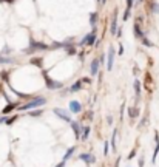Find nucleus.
Listing matches in <instances>:
<instances>
[{
  "label": "nucleus",
  "mask_w": 159,
  "mask_h": 167,
  "mask_svg": "<svg viewBox=\"0 0 159 167\" xmlns=\"http://www.w3.org/2000/svg\"><path fill=\"white\" fill-rule=\"evenodd\" d=\"M46 102V99L45 98H36L34 101H31V102H28V104H25V105H22L20 107V110H32V109H37V107H40V105H43Z\"/></svg>",
  "instance_id": "f257e3e1"
},
{
  "label": "nucleus",
  "mask_w": 159,
  "mask_h": 167,
  "mask_svg": "<svg viewBox=\"0 0 159 167\" xmlns=\"http://www.w3.org/2000/svg\"><path fill=\"white\" fill-rule=\"evenodd\" d=\"M54 115H57L60 119H63V121H67V122H73L71 121V116H70V113L67 110H63V109H54Z\"/></svg>",
  "instance_id": "f03ea898"
},
{
  "label": "nucleus",
  "mask_w": 159,
  "mask_h": 167,
  "mask_svg": "<svg viewBox=\"0 0 159 167\" xmlns=\"http://www.w3.org/2000/svg\"><path fill=\"white\" fill-rule=\"evenodd\" d=\"M94 40H96V30H93L91 34L85 36L84 39H82L80 45H91V44H94Z\"/></svg>",
  "instance_id": "7ed1b4c3"
},
{
  "label": "nucleus",
  "mask_w": 159,
  "mask_h": 167,
  "mask_svg": "<svg viewBox=\"0 0 159 167\" xmlns=\"http://www.w3.org/2000/svg\"><path fill=\"white\" fill-rule=\"evenodd\" d=\"M70 110L73 111V113H79V111L82 110L80 102H77V101H71V102H70Z\"/></svg>",
  "instance_id": "20e7f679"
},
{
  "label": "nucleus",
  "mask_w": 159,
  "mask_h": 167,
  "mask_svg": "<svg viewBox=\"0 0 159 167\" xmlns=\"http://www.w3.org/2000/svg\"><path fill=\"white\" fill-rule=\"evenodd\" d=\"M99 59H94V61L91 62V68H90V73L94 76V74H97V71H99Z\"/></svg>",
  "instance_id": "39448f33"
},
{
  "label": "nucleus",
  "mask_w": 159,
  "mask_h": 167,
  "mask_svg": "<svg viewBox=\"0 0 159 167\" xmlns=\"http://www.w3.org/2000/svg\"><path fill=\"white\" fill-rule=\"evenodd\" d=\"M113 59H114V48L113 47H110V50H108V70H113Z\"/></svg>",
  "instance_id": "423d86ee"
},
{
  "label": "nucleus",
  "mask_w": 159,
  "mask_h": 167,
  "mask_svg": "<svg viewBox=\"0 0 159 167\" xmlns=\"http://www.w3.org/2000/svg\"><path fill=\"white\" fill-rule=\"evenodd\" d=\"M113 22H111V34H117V11H114V16H113Z\"/></svg>",
  "instance_id": "0eeeda50"
},
{
  "label": "nucleus",
  "mask_w": 159,
  "mask_h": 167,
  "mask_svg": "<svg viewBox=\"0 0 159 167\" xmlns=\"http://www.w3.org/2000/svg\"><path fill=\"white\" fill-rule=\"evenodd\" d=\"M46 85L48 88H62V82H56V80L46 79Z\"/></svg>",
  "instance_id": "6e6552de"
},
{
  "label": "nucleus",
  "mask_w": 159,
  "mask_h": 167,
  "mask_svg": "<svg viewBox=\"0 0 159 167\" xmlns=\"http://www.w3.org/2000/svg\"><path fill=\"white\" fill-rule=\"evenodd\" d=\"M71 127H73V130H74V135H76V136H77V139L79 138H82V135H80V130H82V128L79 127V124L77 122H71Z\"/></svg>",
  "instance_id": "1a4fd4ad"
},
{
  "label": "nucleus",
  "mask_w": 159,
  "mask_h": 167,
  "mask_svg": "<svg viewBox=\"0 0 159 167\" xmlns=\"http://www.w3.org/2000/svg\"><path fill=\"white\" fill-rule=\"evenodd\" d=\"M79 158L82 159V161H85V163H93V161H94V156H91V155H88V153H84V155H80Z\"/></svg>",
  "instance_id": "9d476101"
},
{
  "label": "nucleus",
  "mask_w": 159,
  "mask_h": 167,
  "mask_svg": "<svg viewBox=\"0 0 159 167\" xmlns=\"http://www.w3.org/2000/svg\"><path fill=\"white\" fill-rule=\"evenodd\" d=\"M116 135H117V128H114V132L111 135V147L114 152H116Z\"/></svg>",
  "instance_id": "9b49d317"
},
{
  "label": "nucleus",
  "mask_w": 159,
  "mask_h": 167,
  "mask_svg": "<svg viewBox=\"0 0 159 167\" xmlns=\"http://www.w3.org/2000/svg\"><path fill=\"white\" fill-rule=\"evenodd\" d=\"M134 36H136V37H141V39H144V34H142V31H141V28H139L138 23L134 25Z\"/></svg>",
  "instance_id": "f8f14e48"
},
{
  "label": "nucleus",
  "mask_w": 159,
  "mask_h": 167,
  "mask_svg": "<svg viewBox=\"0 0 159 167\" xmlns=\"http://www.w3.org/2000/svg\"><path fill=\"white\" fill-rule=\"evenodd\" d=\"M134 91H136V99H138L139 94H141V84H139V80H134Z\"/></svg>",
  "instance_id": "ddd939ff"
},
{
  "label": "nucleus",
  "mask_w": 159,
  "mask_h": 167,
  "mask_svg": "<svg viewBox=\"0 0 159 167\" xmlns=\"http://www.w3.org/2000/svg\"><path fill=\"white\" fill-rule=\"evenodd\" d=\"M80 87H82V84H80V82H76V84L73 85V87L70 88V91H71V93H76L77 90H80Z\"/></svg>",
  "instance_id": "4468645a"
},
{
  "label": "nucleus",
  "mask_w": 159,
  "mask_h": 167,
  "mask_svg": "<svg viewBox=\"0 0 159 167\" xmlns=\"http://www.w3.org/2000/svg\"><path fill=\"white\" fill-rule=\"evenodd\" d=\"M73 152H74V147H70V149L67 150V153H65V156H63V161H67V159L70 158V156L73 155Z\"/></svg>",
  "instance_id": "2eb2a0df"
},
{
  "label": "nucleus",
  "mask_w": 159,
  "mask_h": 167,
  "mask_svg": "<svg viewBox=\"0 0 159 167\" xmlns=\"http://www.w3.org/2000/svg\"><path fill=\"white\" fill-rule=\"evenodd\" d=\"M90 135V127H84V133H82V139H87Z\"/></svg>",
  "instance_id": "dca6fc26"
},
{
  "label": "nucleus",
  "mask_w": 159,
  "mask_h": 167,
  "mask_svg": "<svg viewBox=\"0 0 159 167\" xmlns=\"http://www.w3.org/2000/svg\"><path fill=\"white\" fill-rule=\"evenodd\" d=\"M14 107H15V104H11V105H8V107H6V109H5V110H3V115H6V113H8V111H11V110H13V109H14Z\"/></svg>",
  "instance_id": "f3484780"
},
{
  "label": "nucleus",
  "mask_w": 159,
  "mask_h": 167,
  "mask_svg": "<svg viewBox=\"0 0 159 167\" xmlns=\"http://www.w3.org/2000/svg\"><path fill=\"white\" fill-rule=\"evenodd\" d=\"M96 17H97V14H96V13H93V14H91V19H90V22H91L93 26H94V23H96Z\"/></svg>",
  "instance_id": "a211bd4d"
},
{
  "label": "nucleus",
  "mask_w": 159,
  "mask_h": 167,
  "mask_svg": "<svg viewBox=\"0 0 159 167\" xmlns=\"http://www.w3.org/2000/svg\"><path fill=\"white\" fill-rule=\"evenodd\" d=\"M130 13H131V9H128V8L125 9V13H124V20H127V19L130 17Z\"/></svg>",
  "instance_id": "6ab92c4d"
},
{
  "label": "nucleus",
  "mask_w": 159,
  "mask_h": 167,
  "mask_svg": "<svg viewBox=\"0 0 159 167\" xmlns=\"http://www.w3.org/2000/svg\"><path fill=\"white\" fill-rule=\"evenodd\" d=\"M128 111H130V116H131V118H134L136 115H138V110H134V109H130Z\"/></svg>",
  "instance_id": "aec40b11"
},
{
  "label": "nucleus",
  "mask_w": 159,
  "mask_h": 167,
  "mask_svg": "<svg viewBox=\"0 0 159 167\" xmlns=\"http://www.w3.org/2000/svg\"><path fill=\"white\" fill-rule=\"evenodd\" d=\"M0 62H3V63H8V62H11V59H5V57H2V56H0Z\"/></svg>",
  "instance_id": "412c9836"
},
{
  "label": "nucleus",
  "mask_w": 159,
  "mask_h": 167,
  "mask_svg": "<svg viewBox=\"0 0 159 167\" xmlns=\"http://www.w3.org/2000/svg\"><path fill=\"white\" fill-rule=\"evenodd\" d=\"M153 11H155V13H159V5H158V3L153 5Z\"/></svg>",
  "instance_id": "4be33fe9"
},
{
  "label": "nucleus",
  "mask_w": 159,
  "mask_h": 167,
  "mask_svg": "<svg viewBox=\"0 0 159 167\" xmlns=\"http://www.w3.org/2000/svg\"><path fill=\"white\" fill-rule=\"evenodd\" d=\"M131 6H133V0H127V8L131 9Z\"/></svg>",
  "instance_id": "5701e85b"
},
{
  "label": "nucleus",
  "mask_w": 159,
  "mask_h": 167,
  "mask_svg": "<svg viewBox=\"0 0 159 167\" xmlns=\"http://www.w3.org/2000/svg\"><path fill=\"white\" fill-rule=\"evenodd\" d=\"M142 42H144V45H147V47H151V42H148V40L145 39V37L142 39Z\"/></svg>",
  "instance_id": "b1692460"
},
{
  "label": "nucleus",
  "mask_w": 159,
  "mask_h": 167,
  "mask_svg": "<svg viewBox=\"0 0 159 167\" xmlns=\"http://www.w3.org/2000/svg\"><path fill=\"white\" fill-rule=\"evenodd\" d=\"M139 167H144V156H141L139 159Z\"/></svg>",
  "instance_id": "393cba45"
},
{
  "label": "nucleus",
  "mask_w": 159,
  "mask_h": 167,
  "mask_svg": "<svg viewBox=\"0 0 159 167\" xmlns=\"http://www.w3.org/2000/svg\"><path fill=\"white\" fill-rule=\"evenodd\" d=\"M42 115V110L40 111H32V116H40Z\"/></svg>",
  "instance_id": "a878e982"
},
{
  "label": "nucleus",
  "mask_w": 159,
  "mask_h": 167,
  "mask_svg": "<svg viewBox=\"0 0 159 167\" xmlns=\"http://www.w3.org/2000/svg\"><path fill=\"white\" fill-rule=\"evenodd\" d=\"M5 121H6V116H2V118H0V122H5Z\"/></svg>",
  "instance_id": "bb28decb"
},
{
  "label": "nucleus",
  "mask_w": 159,
  "mask_h": 167,
  "mask_svg": "<svg viewBox=\"0 0 159 167\" xmlns=\"http://www.w3.org/2000/svg\"><path fill=\"white\" fill-rule=\"evenodd\" d=\"M57 167H65V161H62L60 164H57Z\"/></svg>",
  "instance_id": "cd10ccee"
},
{
  "label": "nucleus",
  "mask_w": 159,
  "mask_h": 167,
  "mask_svg": "<svg viewBox=\"0 0 159 167\" xmlns=\"http://www.w3.org/2000/svg\"><path fill=\"white\" fill-rule=\"evenodd\" d=\"M105 155H108V144L105 142Z\"/></svg>",
  "instance_id": "c85d7f7f"
},
{
  "label": "nucleus",
  "mask_w": 159,
  "mask_h": 167,
  "mask_svg": "<svg viewBox=\"0 0 159 167\" xmlns=\"http://www.w3.org/2000/svg\"><path fill=\"white\" fill-rule=\"evenodd\" d=\"M119 163H120V158H117V161H116V166H114V167H119Z\"/></svg>",
  "instance_id": "c756f323"
},
{
  "label": "nucleus",
  "mask_w": 159,
  "mask_h": 167,
  "mask_svg": "<svg viewBox=\"0 0 159 167\" xmlns=\"http://www.w3.org/2000/svg\"><path fill=\"white\" fill-rule=\"evenodd\" d=\"M105 2H107V0H102V5H105Z\"/></svg>",
  "instance_id": "7c9ffc66"
}]
</instances>
